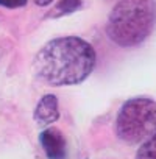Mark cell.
Here are the masks:
<instances>
[{"mask_svg": "<svg viewBox=\"0 0 156 159\" xmlns=\"http://www.w3.org/2000/svg\"><path fill=\"white\" fill-rule=\"evenodd\" d=\"M39 143L47 159H66L67 157V142L61 129L55 126L45 128L39 134Z\"/></svg>", "mask_w": 156, "mask_h": 159, "instance_id": "cell-4", "label": "cell"}, {"mask_svg": "<svg viewBox=\"0 0 156 159\" xmlns=\"http://www.w3.org/2000/svg\"><path fill=\"white\" fill-rule=\"evenodd\" d=\"M81 7H83L81 0H59V2L52 8V11L47 14V17H52V19L62 17V16H67V14L78 11Z\"/></svg>", "mask_w": 156, "mask_h": 159, "instance_id": "cell-6", "label": "cell"}, {"mask_svg": "<svg viewBox=\"0 0 156 159\" xmlns=\"http://www.w3.org/2000/svg\"><path fill=\"white\" fill-rule=\"evenodd\" d=\"M134 159H156V133L144 140Z\"/></svg>", "mask_w": 156, "mask_h": 159, "instance_id": "cell-7", "label": "cell"}, {"mask_svg": "<svg viewBox=\"0 0 156 159\" xmlns=\"http://www.w3.org/2000/svg\"><path fill=\"white\" fill-rule=\"evenodd\" d=\"M94 47L78 36H61L41 47L33 59V70L42 83L61 88L83 83L94 72Z\"/></svg>", "mask_w": 156, "mask_h": 159, "instance_id": "cell-1", "label": "cell"}, {"mask_svg": "<svg viewBox=\"0 0 156 159\" xmlns=\"http://www.w3.org/2000/svg\"><path fill=\"white\" fill-rule=\"evenodd\" d=\"M33 2H34L38 7H48L53 0H33Z\"/></svg>", "mask_w": 156, "mask_h": 159, "instance_id": "cell-9", "label": "cell"}, {"mask_svg": "<svg viewBox=\"0 0 156 159\" xmlns=\"http://www.w3.org/2000/svg\"><path fill=\"white\" fill-rule=\"evenodd\" d=\"M156 133V102L148 97L126 100L116 117V134L126 143H139Z\"/></svg>", "mask_w": 156, "mask_h": 159, "instance_id": "cell-3", "label": "cell"}, {"mask_svg": "<svg viewBox=\"0 0 156 159\" xmlns=\"http://www.w3.org/2000/svg\"><path fill=\"white\" fill-rule=\"evenodd\" d=\"M156 25V0H119L112 7L106 34L119 47L140 45Z\"/></svg>", "mask_w": 156, "mask_h": 159, "instance_id": "cell-2", "label": "cell"}, {"mask_svg": "<svg viewBox=\"0 0 156 159\" xmlns=\"http://www.w3.org/2000/svg\"><path fill=\"white\" fill-rule=\"evenodd\" d=\"M33 117L36 123L41 126H48L53 122H56L59 119V103H58L56 95L53 94L42 95L34 108Z\"/></svg>", "mask_w": 156, "mask_h": 159, "instance_id": "cell-5", "label": "cell"}, {"mask_svg": "<svg viewBox=\"0 0 156 159\" xmlns=\"http://www.w3.org/2000/svg\"><path fill=\"white\" fill-rule=\"evenodd\" d=\"M28 0H0V7L7 10H16V8H24Z\"/></svg>", "mask_w": 156, "mask_h": 159, "instance_id": "cell-8", "label": "cell"}]
</instances>
